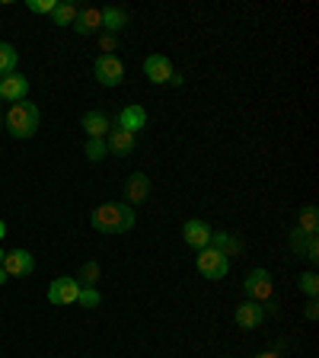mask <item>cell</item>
<instances>
[{
  "label": "cell",
  "mask_w": 319,
  "mask_h": 358,
  "mask_svg": "<svg viewBox=\"0 0 319 358\" xmlns=\"http://www.w3.org/2000/svg\"><path fill=\"white\" fill-rule=\"evenodd\" d=\"M83 131L89 134V138H105V134L112 131V122H109V115L105 112H99V109H93V112H87L83 115Z\"/></svg>",
  "instance_id": "16"
},
{
  "label": "cell",
  "mask_w": 319,
  "mask_h": 358,
  "mask_svg": "<svg viewBox=\"0 0 319 358\" xmlns=\"http://www.w3.org/2000/svg\"><path fill=\"white\" fill-rule=\"evenodd\" d=\"M83 154H87L89 164H99V160H105V157H109V148H105V138H89L87 148H83Z\"/></svg>",
  "instance_id": "23"
},
{
  "label": "cell",
  "mask_w": 319,
  "mask_h": 358,
  "mask_svg": "<svg viewBox=\"0 0 319 358\" xmlns=\"http://www.w3.org/2000/svg\"><path fill=\"white\" fill-rule=\"evenodd\" d=\"M77 13H80V7H77V3H67V0H58V7H54L52 20L58 22V26H74Z\"/></svg>",
  "instance_id": "22"
},
{
  "label": "cell",
  "mask_w": 319,
  "mask_h": 358,
  "mask_svg": "<svg viewBox=\"0 0 319 358\" xmlns=\"http://www.w3.org/2000/svg\"><path fill=\"white\" fill-rule=\"evenodd\" d=\"M306 320H316V317H319V304H316V298H310V301H306Z\"/></svg>",
  "instance_id": "29"
},
{
  "label": "cell",
  "mask_w": 319,
  "mask_h": 358,
  "mask_svg": "<svg viewBox=\"0 0 319 358\" xmlns=\"http://www.w3.org/2000/svg\"><path fill=\"white\" fill-rule=\"evenodd\" d=\"M99 275H103V268H99V262L93 259V262H83V268H80V275H77V282H80L83 288H96Z\"/></svg>",
  "instance_id": "24"
},
{
  "label": "cell",
  "mask_w": 319,
  "mask_h": 358,
  "mask_svg": "<svg viewBox=\"0 0 319 358\" xmlns=\"http://www.w3.org/2000/svg\"><path fill=\"white\" fill-rule=\"evenodd\" d=\"M0 262H3V250H0Z\"/></svg>",
  "instance_id": "33"
},
{
  "label": "cell",
  "mask_w": 319,
  "mask_h": 358,
  "mask_svg": "<svg viewBox=\"0 0 319 358\" xmlns=\"http://www.w3.org/2000/svg\"><path fill=\"white\" fill-rule=\"evenodd\" d=\"M77 294H80V282H77V278L61 275L48 285V301H52V304H61V307L77 304Z\"/></svg>",
  "instance_id": "8"
},
{
  "label": "cell",
  "mask_w": 319,
  "mask_h": 358,
  "mask_svg": "<svg viewBox=\"0 0 319 358\" xmlns=\"http://www.w3.org/2000/svg\"><path fill=\"white\" fill-rule=\"evenodd\" d=\"M105 148H109V154H115V157H128L134 150V134L112 128V131L105 134Z\"/></svg>",
  "instance_id": "17"
},
{
  "label": "cell",
  "mask_w": 319,
  "mask_h": 358,
  "mask_svg": "<svg viewBox=\"0 0 319 358\" xmlns=\"http://www.w3.org/2000/svg\"><path fill=\"white\" fill-rule=\"evenodd\" d=\"M16 64H20V52L10 42H0V77L13 74Z\"/></svg>",
  "instance_id": "21"
},
{
  "label": "cell",
  "mask_w": 319,
  "mask_h": 358,
  "mask_svg": "<svg viewBox=\"0 0 319 358\" xmlns=\"http://www.w3.org/2000/svg\"><path fill=\"white\" fill-rule=\"evenodd\" d=\"M0 103H3V99H0Z\"/></svg>",
  "instance_id": "34"
},
{
  "label": "cell",
  "mask_w": 319,
  "mask_h": 358,
  "mask_svg": "<svg viewBox=\"0 0 319 358\" xmlns=\"http://www.w3.org/2000/svg\"><path fill=\"white\" fill-rule=\"evenodd\" d=\"M115 128L119 131H128V134H134L138 138V131L141 128H147V109H144L141 103H131V106H125V109L115 115Z\"/></svg>",
  "instance_id": "7"
},
{
  "label": "cell",
  "mask_w": 319,
  "mask_h": 358,
  "mask_svg": "<svg viewBox=\"0 0 319 358\" xmlns=\"http://www.w3.org/2000/svg\"><path fill=\"white\" fill-rule=\"evenodd\" d=\"M265 307L262 304H255V301H249L246 298L243 304H237V310H233V320H237V327L239 329H255V327H262L265 323Z\"/></svg>",
  "instance_id": "9"
},
{
  "label": "cell",
  "mask_w": 319,
  "mask_h": 358,
  "mask_svg": "<svg viewBox=\"0 0 319 358\" xmlns=\"http://www.w3.org/2000/svg\"><path fill=\"white\" fill-rule=\"evenodd\" d=\"M290 250H294L297 256H304L306 262H313V266L319 262V237H316V234L290 231Z\"/></svg>",
  "instance_id": "13"
},
{
  "label": "cell",
  "mask_w": 319,
  "mask_h": 358,
  "mask_svg": "<svg viewBox=\"0 0 319 358\" xmlns=\"http://www.w3.org/2000/svg\"><path fill=\"white\" fill-rule=\"evenodd\" d=\"M77 304H80V307H89V310H93V307H99V304H103V294H99L96 288H83V285H80V294H77Z\"/></svg>",
  "instance_id": "26"
},
{
  "label": "cell",
  "mask_w": 319,
  "mask_h": 358,
  "mask_svg": "<svg viewBox=\"0 0 319 358\" xmlns=\"http://www.w3.org/2000/svg\"><path fill=\"white\" fill-rule=\"evenodd\" d=\"M211 246H214V250H221L227 259L243 253V240H237L233 234H227V231H214V234H211Z\"/></svg>",
  "instance_id": "18"
},
{
  "label": "cell",
  "mask_w": 319,
  "mask_h": 358,
  "mask_svg": "<svg viewBox=\"0 0 319 358\" xmlns=\"http://www.w3.org/2000/svg\"><path fill=\"white\" fill-rule=\"evenodd\" d=\"M211 224L208 221H198V217H192V221L182 224V240H186L192 250H205V246H211Z\"/></svg>",
  "instance_id": "11"
},
{
  "label": "cell",
  "mask_w": 319,
  "mask_h": 358,
  "mask_svg": "<svg viewBox=\"0 0 319 358\" xmlns=\"http://www.w3.org/2000/svg\"><path fill=\"white\" fill-rule=\"evenodd\" d=\"M89 224L99 234H128L134 227V208L121 205V201H103V205L93 208Z\"/></svg>",
  "instance_id": "1"
},
{
  "label": "cell",
  "mask_w": 319,
  "mask_h": 358,
  "mask_svg": "<svg viewBox=\"0 0 319 358\" xmlns=\"http://www.w3.org/2000/svg\"><path fill=\"white\" fill-rule=\"evenodd\" d=\"M195 266H198V275H205L208 282H221V278L230 272V259H227L221 250H214V246H205V250H198V259H195Z\"/></svg>",
  "instance_id": "4"
},
{
  "label": "cell",
  "mask_w": 319,
  "mask_h": 358,
  "mask_svg": "<svg viewBox=\"0 0 319 358\" xmlns=\"http://www.w3.org/2000/svg\"><path fill=\"white\" fill-rule=\"evenodd\" d=\"M38 106L36 103H13L10 106V112L3 115V122H7V131L13 134V138H20V141H26V138H32V134L38 131Z\"/></svg>",
  "instance_id": "2"
},
{
  "label": "cell",
  "mask_w": 319,
  "mask_h": 358,
  "mask_svg": "<svg viewBox=\"0 0 319 358\" xmlns=\"http://www.w3.org/2000/svg\"><path fill=\"white\" fill-rule=\"evenodd\" d=\"M10 278H7V272H3V268H0V285H7Z\"/></svg>",
  "instance_id": "32"
},
{
  "label": "cell",
  "mask_w": 319,
  "mask_h": 358,
  "mask_svg": "<svg viewBox=\"0 0 319 358\" xmlns=\"http://www.w3.org/2000/svg\"><path fill=\"white\" fill-rule=\"evenodd\" d=\"M0 268L7 272V278H26L32 275V268H36V256L29 253V250H10V253H3V262H0Z\"/></svg>",
  "instance_id": "6"
},
{
  "label": "cell",
  "mask_w": 319,
  "mask_h": 358,
  "mask_svg": "<svg viewBox=\"0 0 319 358\" xmlns=\"http://www.w3.org/2000/svg\"><path fill=\"white\" fill-rule=\"evenodd\" d=\"M255 358H281V352H259Z\"/></svg>",
  "instance_id": "30"
},
{
  "label": "cell",
  "mask_w": 319,
  "mask_h": 358,
  "mask_svg": "<svg viewBox=\"0 0 319 358\" xmlns=\"http://www.w3.org/2000/svg\"><path fill=\"white\" fill-rule=\"evenodd\" d=\"M74 32L77 36H93V32H103V10L96 7H83L74 20Z\"/></svg>",
  "instance_id": "14"
},
{
  "label": "cell",
  "mask_w": 319,
  "mask_h": 358,
  "mask_svg": "<svg viewBox=\"0 0 319 358\" xmlns=\"http://www.w3.org/2000/svg\"><path fill=\"white\" fill-rule=\"evenodd\" d=\"M125 199L131 201V205H141V201L150 199V179H147V173H131V176L125 179Z\"/></svg>",
  "instance_id": "15"
},
{
  "label": "cell",
  "mask_w": 319,
  "mask_h": 358,
  "mask_svg": "<svg viewBox=\"0 0 319 358\" xmlns=\"http://www.w3.org/2000/svg\"><path fill=\"white\" fill-rule=\"evenodd\" d=\"M144 74H147L150 83H172V77H176V71H172L170 58L160 52L147 55V61H144Z\"/></svg>",
  "instance_id": "10"
},
{
  "label": "cell",
  "mask_w": 319,
  "mask_h": 358,
  "mask_svg": "<svg viewBox=\"0 0 319 358\" xmlns=\"http://www.w3.org/2000/svg\"><path fill=\"white\" fill-rule=\"evenodd\" d=\"M294 231H300V234H316L319 231V211H316V205H304V208H300L297 227H294Z\"/></svg>",
  "instance_id": "20"
},
{
  "label": "cell",
  "mask_w": 319,
  "mask_h": 358,
  "mask_svg": "<svg viewBox=\"0 0 319 358\" xmlns=\"http://www.w3.org/2000/svg\"><path fill=\"white\" fill-rule=\"evenodd\" d=\"M3 237H7V224L0 221V240H3Z\"/></svg>",
  "instance_id": "31"
},
{
  "label": "cell",
  "mask_w": 319,
  "mask_h": 358,
  "mask_svg": "<svg viewBox=\"0 0 319 358\" xmlns=\"http://www.w3.org/2000/svg\"><path fill=\"white\" fill-rule=\"evenodd\" d=\"M246 298L265 307V313H278V301H275V282L268 275V268H253L243 282Z\"/></svg>",
  "instance_id": "3"
},
{
  "label": "cell",
  "mask_w": 319,
  "mask_h": 358,
  "mask_svg": "<svg viewBox=\"0 0 319 358\" xmlns=\"http://www.w3.org/2000/svg\"><path fill=\"white\" fill-rule=\"evenodd\" d=\"M26 93H29V80H26L20 71L0 77V99H7V103H22Z\"/></svg>",
  "instance_id": "12"
},
{
  "label": "cell",
  "mask_w": 319,
  "mask_h": 358,
  "mask_svg": "<svg viewBox=\"0 0 319 358\" xmlns=\"http://www.w3.org/2000/svg\"><path fill=\"white\" fill-rule=\"evenodd\" d=\"M297 288L304 291L306 298H316V294H319V275L313 272V268H310V272H304V275H300V282H297Z\"/></svg>",
  "instance_id": "25"
},
{
  "label": "cell",
  "mask_w": 319,
  "mask_h": 358,
  "mask_svg": "<svg viewBox=\"0 0 319 358\" xmlns=\"http://www.w3.org/2000/svg\"><path fill=\"white\" fill-rule=\"evenodd\" d=\"M115 45H119V36H109V32L99 36V48H103V55H112L115 52Z\"/></svg>",
  "instance_id": "28"
},
{
  "label": "cell",
  "mask_w": 319,
  "mask_h": 358,
  "mask_svg": "<svg viewBox=\"0 0 319 358\" xmlns=\"http://www.w3.org/2000/svg\"><path fill=\"white\" fill-rule=\"evenodd\" d=\"M54 7H58V0H29V10L32 13H54Z\"/></svg>",
  "instance_id": "27"
},
{
  "label": "cell",
  "mask_w": 319,
  "mask_h": 358,
  "mask_svg": "<svg viewBox=\"0 0 319 358\" xmlns=\"http://www.w3.org/2000/svg\"><path fill=\"white\" fill-rule=\"evenodd\" d=\"M125 26H128V10H121V7H105L103 10V32L119 36Z\"/></svg>",
  "instance_id": "19"
},
{
  "label": "cell",
  "mask_w": 319,
  "mask_h": 358,
  "mask_svg": "<svg viewBox=\"0 0 319 358\" xmlns=\"http://www.w3.org/2000/svg\"><path fill=\"white\" fill-rule=\"evenodd\" d=\"M93 74H96V80L103 83V87H119V83L125 80V64H121V58H115V55H99L96 64H93Z\"/></svg>",
  "instance_id": "5"
}]
</instances>
